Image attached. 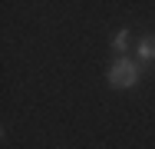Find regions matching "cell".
Returning <instances> with one entry per match:
<instances>
[{"instance_id":"1","label":"cell","mask_w":155,"mask_h":149,"mask_svg":"<svg viewBox=\"0 0 155 149\" xmlns=\"http://www.w3.org/2000/svg\"><path fill=\"white\" fill-rule=\"evenodd\" d=\"M139 76H142V70H139V63L129 57H116L109 63V73H106V80H109V86L116 89H132L139 83Z\"/></svg>"},{"instance_id":"3","label":"cell","mask_w":155,"mask_h":149,"mask_svg":"<svg viewBox=\"0 0 155 149\" xmlns=\"http://www.w3.org/2000/svg\"><path fill=\"white\" fill-rule=\"evenodd\" d=\"M129 40H132V36H129V30H119V33L112 36V50H116L119 57H125V50H129Z\"/></svg>"},{"instance_id":"2","label":"cell","mask_w":155,"mask_h":149,"mask_svg":"<svg viewBox=\"0 0 155 149\" xmlns=\"http://www.w3.org/2000/svg\"><path fill=\"white\" fill-rule=\"evenodd\" d=\"M139 60L142 63H155V33H145L139 40Z\"/></svg>"}]
</instances>
